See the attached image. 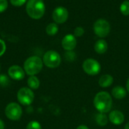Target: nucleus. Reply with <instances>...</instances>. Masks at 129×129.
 Returning a JSON list of instances; mask_svg holds the SVG:
<instances>
[{"label":"nucleus","mask_w":129,"mask_h":129,"mask_svg":"<svg viewBox=\"0 0 129 129\" xmlns=\"http://www.w3.org/2000/svg\"><path fill=\"white\" fill-rule=\"evenodd\" d=\"M108 49V45L106 40H99L94 44V50L98 54H104L107 52Z\"/></svg>","instance_id":"nucleus-15"},{"label":"nucleus","mask_w":129,"mask_h":129,"mask_svg":"<svg viewBox=\"0 0 129 129\" xmlns=\"http://www.w3.org/2000/svg\"><path fill=\"white\" fill-rule=\"evenodd\" d=\"M113 100L110 94L106 91H101L98 93L94 98V107L101 113H107L112 108Z\"/></svg>","instance_id":"nucleus-1"},{"label":"nucleus","mask_w":129,"mask_h":129,"mask_svg":"<svg viewBox=\"0 0 129 129\" xmlns=\"http://www.w3.org/2000/svg\"><path fill=\"white\" fill-rule=\"evenodd\" d=\"M120 11L121 13L127 16L129 15V2L128 1H125L122 3L121 6H120Z\"/></svg>","instance_id":"nucleus-19"},{"label":"nucleus","mask_w":129,"mask_h":129,"mask_svg":"<svg viewBox=\"0 0 129 129\" xmlns=\"http://www.w3.org/2000/svg\"><path fill=\"white\" fill-rule=\"evenodd\" d=\"M76 129H89L86 125H79L77 127Z\"/></svg>","instance_id":"nucleus-27"},{"label":"nucleus","mask_w":129,"mask_h":129,"mask_svg":"<svg viewBox=\"0 0 129 129\" xmlns=\"http://www.w3.org/2000/svg\"><path fill=\"white\" fill-rule=\"evenodd\" d=\"M5 50H6L5 43L4 42V40L0 39V57L3 56V54L5 52Z\"/></svg>","instance_id":"nucleus-25"},{"label":"nucleus","mask_w":129,"mask_h":129,"mask_svg":"<svg viewBox=\"0 0 129 129\" xmlns=\"http://www.w3.org/2000/svg\"><path fill=\"white\" fill-rule=\"evenodd\" d=\"M43 67L42 59L36 56L29 57L23 64V70L29 76H34L39 74Z\"/></svg>","instance_id":"nucleus-3"},{"label":"nucleus","mask_w":129,"mask_h":129,"mask_svg":"<svg viewBox=\"0 0 129 129\" xmlns=\"http://www.w3.org/2000/svg\"><path fill=\"white\" fill-rule=\"evenodd\" d=\"M42 62L48 68H55L60 65L61 57L57 52L54 50H49L47 51L43 56Z\"/></svg>","instance_id":"nucleus-4"},{"label":"nucleus","mask_w":129,"mask_h":129,"mask_svg":"<svg viewBox=\"0 0 129 129\" xmlns=\"http://www.w3.org/2000/svg\"><path fill=\"white\" fill-rule=\"evenodd\" d=\"M26 129H42L40 123L37 121H31L28 123Z\"/></svg>","instance_id":"nucleus-20"},{"label":"nucleus","mask_w":129,"mask_h":129,"mask_svg":"<svg viewBox=\"0 0 129 129\" xmlns=\"http://www.w3.org/2000/svg\"><path fill=\"white\" fill-rule=\"evenodd\" d=\"M8 8V1L7 0H0V13L5 11Z\"/></svg>","instance_id":"nucleus-23"},{"label":"nucleus","mask_w":129,"mask_h":129,"mask_svg":"<svg viewBox=\"0 0 129 129\" xmlns=\"http://www.w3.org/2000/svg\"><path fill=\"white\" fill-rule=\"evenodd\" d=\"M112 95L116 100H122L127 95V90L122 86H116L112 90Z\"/></svg>","instance_id":"nucleus-13"},{"label":"nucleus","mask_w":129,"mask_h":129,"mask_svg":"<svg viewBox=\"0 0 129 129\" xmlns=\"http://www.w3.org/2000/svg\"><path fill=\"white\" fill-rule=\"evenodd\" d=\"M26 10L33 19H40L45 14V6L42 0H28Z\"/></svg>","instance_id":"nucleus-2"},{"label":"nucleus","mask_w":129,"mask_h":129,"mask_svg":"<svg viewBox=\"0 0 129 129\" xmlns=\"http://www.w3.org/2000/svg\"><path fill=\"white\" fill-rule=\"evenodd\" d=\"M8 74L9 77L14 81H21L25 77L24 70L19 65H12L8 68Z\"/></svg>","instance_id":"nucleus-10"},{"label":"nucleus","mask_w":129,"mask_h":129,"mask_svg":"<svg viewBox=\"0 0 129 129\" xmlns=\"http://www.w3.org/2000/svg\"><path fill=\"white\" fill-rule=\"evenodd\" d=\"M27 85L29 88H30L31 90H36L40 86V81L36 75L29 76V78L27 80Z\"/></svg>","instance_id":"nucleus-16"},{"label":"nucleus","mask_w":129,"mask_h":129,"mask_svg":"<svg viewBox=\"0 0 129 129\" xmlns=\"http://www.w3.org/2000/svg\"><path fill=\"white\" fill-rule=\"evenodd\" d=\"M76 39L74 35L73 34H67L66 35L62 40V47L67 52L73 51L76 46Z\"/></svg>","instance_id":"nucleus-11"},{"label":"nucleus","mask_w":129,"mask_h":129,"mask_svg":"<svg viewBox=\"0 0 129 129\" xmlns=\"http://www.w3.org/2000/svg\"><path fill=\"white\" fill-rule=\"evenodd\" d=\"M125 129H129V122H128V123L125 125Z\"/></svg>","instance_id":"nucleus-29"},{"label":"nucleus","mask_w":129,"mask_h":129,"mask_svg":"<svg viewBox=\"0 0 129 129\" xmlns=\"http://www.w3.org/2000/svg\"><path fill=\"white\" fill-rule=\"evenodd\" d=\"M95 121L97 122V124L100 126H104L106 125H107L109 119L108 116H106L105 113H99L96 116L95 118Z\"/></svg>","instance_id":"nucleus-17"},{"label":"nucleus","mask_w":129,"mask_h":129,"mask_svg":"<svg viewBox=\"0 0 129 129\" xmlns=\"http://www.w3.org/2000/svg\"><path fill=\"white\" fill-rule=\"evenodd\" d=\"M0 129H5V123L2 119H0Z\"/></svg>","instance_id":"nucleus-26"},{"label":"nucleus","mask_w":129,"mask_h":129,"mask_svg":"<svg viewBox=\"0 0 129 129\" xmlns=\"http://www.w3.org/2000/svg\"><path fill=\"white\" fill-rule=\"evenodd\" d=\"M5 113L6 117L10 120H19L23 114L22 107L17 103H10L5 107Z\"/></svg>","instance_id":"nucleus-5"},{"label":"nucleus","mask_w":129,"mask_h":129,"mask_svg":"<svg viewBox=\"0 0 129 129\" xmlns=\"http://www.w3.org/2000/svg\"><path fill=\"white\" fill-rule=\"evenodd\" d=\"M94 33L101 38L106 37L110 32V24L105 19H98L94 24Z\"/></svg>","instance_id":"nucleus-7"},{"label":"nucleus","mask_w":129,"mask_h":129,"mask_svg":"<svg viewBox=\"0 0 129 129\" xmlns=\"http://www.w3.org/2000/svg\"><path fill=\"white\" fill-rule=\"evenodd\" d=\"M126 89H127V91L129 92V78L127 81V83H126Z\"/></svg>","instance_id":"nucleus-28"},{"label":"nucleus","mask_w":129,"mask_h":129,"mask_svg":"<svg viewBox=\"0 0 129 129\" xmlns=\"http://www.w3.org/2000/svg\"><path fill=\"white\" fill-rule=\"evenodd\" d=\"M18 102L23 106H29L34 100V93L29 87L20 88L17 94Z\"/></svg>","instance_id":"nucleus-6"},{"label":"nucleus","mask_w":129,"mask_h":129,"mask_svg":"<svg viewBox=\"0 0 129 129\" xmlns=\"http://www.w3.org/2000/svg\"><path fill=\"white\" fill-rule=\"evenodd\" d=\"M113 83V76H111L110 75H102L98 81L99 85L103 87V88H106V87H109L110 86H111Z\"/></svg>","instance_id":"nucleus-14"},{"label":"nucleus","mask_w":129,"mask_h":129,"mask_svg":"<svg viewBox=\"0 0 129 129\" xmlns=\"http://www.w3.org/2000/svg\"><path fill=\"white\" fill-rule=\"evenodd\" d=\"M82 68L84 71L91 76L97 75L100 73L101 67V64L94 59H87L83 62Z\"/></svg>","instance_id":"nucleus-8"},{"label":"nucleus","mask_w":129,"mask_h":129,"mask_svg":"<svg viewBox=\"0 0 129 129\" xmlns=\"http://www.w3.org/2000/svg\"><path fill=\"white\" fill-rule=\"evenodd\" d=\"M109 121H110L113 125H119L124 122L125 116L124 114L119 110H113L111 111L108 116Z\"/></svg>","instance_id":"nucleus-12"},{"label":"nucleus","mask_w":129,"mask_h":129,"mask_svg":"<svg viewBox=\"0 0 129 129\" xmlns=\"http://www.w3.org/2000/svg\"><path fill=\"white\" fill-rule=\"evenodd\" d=\"M9 84V78L5 75H0V85L2 87H7Z\"/></svg>","instance_id":"nucleus-21"},{"label":"nucleus","mask_w":129,"mask_h":129,"mask_svg":"<svg viewBox=\"0 0 129 129\" xmlns=\"http://www.w3.org/2000/svg\"><path fill=\"white\" fill-rule=\"evenodd\" d=\"M11 3L14 5V6H22L23 4L26 3V0H10Z\"/></svg>","instance_id":"nucleus-24"},{"label":"nucleus","mask_w":129,"mask_h":129,"mask_svg":"<svg viewBox=\"0 0 129 129\" xmlns=\"http://www.w3.org/2000/svg\"><path fill=\"white\" fill-rule=\"evenodd\" d=\"M58 32V26L55 23H51L46 27V33L49 36H54Z\"/></svg>","instance_id":"nucleus-18"},{"label":"nucleus","mask_w":129,"mask_h":129,"mask_svg":"<svg viewBox=\"0 0 129 129\" xmlns=\"http://www.w3.org/2000/svg\"><path fill=\"white\" fill-rule=\"evenodd\" d=\"M84 33H85V30H84L83 27H77L74 30V36H77V37L82 36L84 34Z\"/></svg>","instance_id":"nucleus-22"},{"label":"nucleus","mask_w":129,"mask_h":129,"mask_svg":"<svg viewBox=\"0 0 129 129\" xmlns=\"http://www.w3.org/2000/svg\"><path fill=\"white\" fill-rule=\"evenodd\" d=\"M69 13L66 8L57 7L56 8L52 14V17L57 24H63L68 19Z\"/></svg>","instance_id":"nucleus-9"}]
</instances>
